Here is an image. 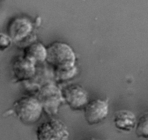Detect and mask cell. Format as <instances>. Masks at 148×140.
I'll use <instances>...</instances> for the list:
<instances>
[{
	"label": "cell",
	"mask_w": 148,
	"mask_h": 140,
	"mask_svg": "<svg viewBox=\"0 0 148 140\" xmlns=\"http://www.w3.org/2000/svg\"><path fill=\"white\" fill-rule=\"evenodd\" d=\"M75 55L72 49L62 43H55L47 49L48 63L52 65L54 71H65L75 68Z\"/></svg>",
	"instance_id": "6da1fadb"
},
{
	"label": "cell",
	"mask_w": 148,
	"mask_h": 140,
	"mask_svg": "<svg viewBox=\"0 0 148 140\" xmlns=\"http://www.w3.org/2000/svg\"><path fill=\"white\" fill-rule=\"evenodd\" d=\"M37 140H69L70 133L68 127L62 120L51 118L37 128Z\"/></svg>",
	"instance_id": "7a4b0ae2"
},
{
	"label": "cell",
	"mask_w": 148,
	"mask_h": 140,
	"mask_svg": "<svg viewBox=\"0 0 148 140\" xmlns=\"http://www.w3.org/2000/svg\"><path fill=\"white\" fill-rule=\"evenodd\" d=\"M37 99L42 106L43 112L51 117L58 113L60 107L65 103L61 90L51 84H46L42 88Z\"/></svg>",
	"instance_id": "3957f363"
},
{
	"label": "cell",
	"mask_w": 148,
	"mask_h": 140,
	"mask_svg": "<svg viewBox=\"0 0 148 140\" xmlns=\"http://www.w3.org/2000/svg\"><path fill=\"white\" fill-rule=\"evenodd\" d=\"M64 102L73 111L83 110L88 102L87 91L79 85H69L61 90Z\"/></svg>",
	"instance_id": "277c9868"
},
{
	"label": "cell",
	"mask_w": 148,
	"mask_h": 140,
	"mask_svg": "<svg viewBox=\"0 0 148 140\" xmlns=\"http://www.w3.org/2000/svg\"><path fill=\"white\" fill-rule=\"evenodd\" d=\"M108 102L97 99L88 101L83 111L87 123L90 125H97L107 118L109 113Z\"/></svg>",
	"instance_id": "5b68a950"
},
{
	"label": "cell",
	"mask_w": 148,
	"mask_h": 140,
	"mask_svg": "<svg viewBox=\"0 0 148 140\" xmlns=\"http://www.w3.org/2000/svg\"><path fill=\"white\" fill-rule=\"evenodd\" d=\"M19 116L27 124H33L39 121L43 112V108L38 99L25 97L19 103Z\"/></svg>",
	"instance_id": "8992f818"
},
{
	"label": "cell",
	"mask_w": 148,
	"mask_h": 140,
	"mask_svg": "<svg viewBox=\"0 0 148 140\" xmlns=\"http://www.w3.org/2000/svg\"><path fill=\"white\" fill-rule=\"evenodd\" d=\"M114 122L117 129L129 132L135 128L137 120L135 115L131 111L120 110L114 114Z\"/></svg>",
	"instance_id": "52a82bcc"
},
{
	"label": "cell",
	"mask_w": 148,
	"mask_h": 140,
	"mask_svg": "<svg viewBox=\"0 0 148 140\" xmlns=\"http://www.w3.org/2000/svg\"><path fill=\"white\" fill-rule=\"evenodd\" d=\"M29 61L34 64L36 62H42L47 58V49L40 44H34L29 49Z\"/></svg>",
	"instance_id": "ba28073f"
},
{
	"label": "cell",
	"mask_w": 148,
	"mask_h": 140,
	"mask_svg": "<svg viewBox=\"0 0 148 140\" xmlns=\"http://www.w3.org/2000/svg\"><path fill=\"white\" fill-rule=\"evenodd\" d=\"M136 134L138 138L148 139V112L143 114L137 121Z\"/></svg>",
	"instance_id": "9c48e42d"
},
{
	"label": "cell",
	"mask_w": 148,
	"mask_h": 140,
	"mask_svg": "<svg viewBox=\"0 0 148 140\" xmlns=\"http://www.w3.org/2000/svg\"><path fill=\"white\" fill-rule=\"evenodd\" d=\"M11 40L8 36L0 34V51H3L10 46Z\"/></svg>",
	"instance_id": "30bf717a"
},
{
	"label": "cell",
	"mask_w": 148,
	"mask_h": 140,
	"mask_svg": "<svg viewBox=\"0 0 148 140\" xmlns=\"http://www.w3.org/2000/svg\"><path fill=\"white\" fill-rule=\"evenodd\" d=\"M88 140H101V139H90Z\"/></svg>",
	"instance_id": "8fae6325"
}]
</instances>
